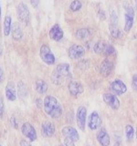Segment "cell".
<instances>
[{"mask_svg": "<svg viewBox=\"0 0 137 146\" xmlns=\"http://www.w3.org/2000/svg\"><path fill=\"white\" fill-rule=\"evenodd\" d=\"M59 146H66V145H63V144H61V145H59Z\"/></svg>", "mask_w": 137, "mask_h": 146, "instance_id": "40", "label": "cell"}, {"mask_svg": "<svg viewBox=\"0 0 137 146\" xmlns=\"http://www.w3.org/2000/svg\"><path fill=\"white\" fill-rule=\"evenodd\" d=\"M100 125V118L97 111H93L89 118V127L90 130L98 129Z\"/></svg>", "mask_w": 137, "mask_h": 146, "instance_id": "16", "label": "cell"}, {"mask_svg": "<svg viewBox=\"0 0 137 146\" xmlns=\"http://www.w3.org/2000/svg\"><path fill=\"white\" fill-rule=\"evenodd\" d=\"M87 116V110L85 107H80L77 111V123L80 130L84 131L85 129V122Z\"/></svg>", "mask_w": 137, "mask_h": 146, "instance_id": "11", "label": "cell"}, {"mask_svg": "<svg viewBox=\"0 0 137 146\" xmlns=\"http://www.w3.org/2000/svg\"><path fill=\"white\" fill-rule=\"evenodd\" d=\"M21 131H22L23 135H24L25 137H27V139H29L30 141H35L37 139L36 130L34 129V127L29 122H25L24 124L22 125Z\"/></svg>", "mask_w": 137, "mask_h": 146, "instance_id": "7", "label": "cell"}, {"mask_svg": "<svg viewBox=\"0 0 137 146\" xmlns=\"http://www.w3.org/2000/svg\"><path fill=\"white\" fill-rule=\"evenodd\" d=\"M17 14L18 18H19L22 22H24L25 24H27V23L29 22V18H30L29 10L24 3H19L17 5Z\"/></svg>", "mask_w": 137, "mask_h": 146, "instance_id": "6", "label": "cell"}, {"mask_svg": "<svg viewBox=\"0 0 137 146\" xmlns=\"http://www.w3.org/2000/svg\"><path fill=\"white\" fill-rule=\"evenodd\" d=\"M10 122H11V125L15 128V129H17V123L16 121V118L15 117H12L11 118V120H10Z\"/></svg>", "mask_w": 137, "mask_h": 146, "instance_id": "31", "label": "cell"}, {"mask_svg": "<svg viewBox=\"0 0 137 146\" xmlns=\"http://www.w3.org/2000/svg\"><path fill=\"white\" fill-rule=\"evenodd\" d=\"M37 106H38L39 108L42 107V100H40V99L37 100Z\"/></svg>", "mask_w": 137, "mask_h": 146, "instance_id": "36", "label": "cell"}, {"mask_svg": "<svg viewBox=\"0 0 137 146\" xmlns=\"http://www.w3.org/2000/svg\"><path fill=\"white\" fill-rule=\"evenodd\" d=\"M0 146H1V145H0Z\"/></svg>", "mask_w": 137, "mask_h": 146, "instance_id": "42", "label": "cell"}, {"mask_svg": "<svg viewBox=\"0 0 137 146\" xmlns=\"http://www.w3.org/2000/svg\"><path fill=\"white\" fill-rule=\"evenodd\" d=\"M93 49L96 54H102L105 55V56H110V55H112L115 52V49L112 46L107 44L104 41H99V42L96 43L93 47Z\"/></svg>", "mask_w": 137, "mask_h": 146, "instance_id": "3", "label": "cell"}, {"mask_svg": "<svg viewBox=\"0 0 137 146\" xmlns=\"http://www.w3.org/2000/svg\"><path fill=\"white\" fill-rule=\"evenodd\" d=\"M82 5L80 3V0H74V1H72L71 4L70 5V10L73 11V12H76V11H79L80 9L81 8Z\"/></svg>", "mask_w": 137, "mask_h": 146, "instance_id": "25", "label": "cell"}, {"mask_svg": "<svg viewBox=\"0 0 137 146\" xmlns=\"http://www.w3.org/2000/svg\"><path fill=\"white\" fill-rule=\"evenodd\" d=\"M49 36L50 38L55 40V41H59L63 38V31L61 29V27L59 25H54L51 29L49 30Z\"/></svg>", "mask_w": 137, "mask_h": 146, "instance_id": "17", "label": "cell"}, {"mask_svg": "<svg viewBox=\"0 0 137 146\" xmlns=\"http://www.w3.org/2000/svg\"><path fill=\"white\" fill-rule=\"evenodd\" d=\"M109 29L113 38H118L121 36V30L119 29V27L117 26V24H112V23H111L109 26Z\"/></svg>", "mask_w": 137, "mask_h": 146, "instance_id": "23", "label": "cell"}, {"mask_svg": "<svg viewBox=\"0 0 137 146\" xmlns=\"http://www.w3.org/2000/svg\"><path fill=\"white\" fill-rule=\"evenodd\" d=\"M4 102H3V99L0 97V119L3 118L4 115Z\"/></svg>", "mask_w": 137, "mask_h": 146, "instance_id": "28", "label": "cell"}, {"mask_svg": "<svg viewBox=\"0 0 137 146\" xmlns=\"http://www.w3.org/2000/svg\"><path fill=\"white\" fill-rule=\"evenodd\" d=\"M136 137H137V129H136Z\"/></svg>", "mask_w": 137, "mask_h": 146, "instance_id": "41", "label": "cell"}, {"mask_svg": "<svg viewBox=\"0 0 137 146\" xmlns=\"http://www.w3.org/2000/svg\"><path fill=\"white\" fill-rule=\"evenodd\" d=\"M2 51H3V48H2L1 43H0V56H1V54H2Z\"/></svg>", "mask_w": 137, "mask_h": 146, "instance_id": "37", "label": "cell"}, {"mask_svg": "<svg viewBox=\"0 0 137 146\" xmlns=\"http://www.w3.org/2000/svg\"><path fill=\"white\" fill-rule=\"evenodd\" d=\"M11 31H12V36H13V38L15 40L18 41V40H20L22 38L23 32H22V29H21L19 24H18L17 22L14 23V24H13Z\"/></svg>", "mask_w": 137, "mask_h": 146, "instance_id": "20", "label": "cell"}, {"mask_svg": "<svg viewBox=\"0 0 137 146\" xmlns=\"http://www.w3.org/2000/svg\"><path fill=\"white\" fill-rule=\"evenodd\" d=\"M30 3L33 7H38L39 4V0H30Z\"/></svg>", "mask_w": 137, "mask_h": 146, "instance_id": "32", "label": "cell"}, {"mask_svg": "<svg viewBox=\"0 0 137 146\" xmlns=\"http://www.w3.org/2000/svg\"><path fill=\"white\" fill-rule=\"evenodd\" d=\"M62 134L66 137V139L70 140L72 141H77L80 139V135L78 133V131L70 126L64 127L62 129Z\"/></svg>", "mask_w": 137, "mask_h": 146, "instance_id": "10", "label": "cell"}, {"mask_svg": "<svg viewBox=\"0 0 137 146\" xmlns=\"http://www.w3.org/2000/svg\"><path fill=\"white\" fill-rule=\"evenodd\" d=\"M35 89L40 94H44L48 90V84L44 80H37L35 84Z\"/></svg>", "mask_w": 137, "mask_h": 146, "instance_id": "21", "label": "cell"}, {"mask_svg": "<svg viewBox=\"0 0 137 146\" xmlns=\"http://www.w3.org/2000/svg\"><path fill=\"white\" fill-rule=\"evenodd\" d=\"M4 80V71H3V68L0 66V83L3 81Z\"/></svg>", "mask_w": 137, "mask_h": 146, "instance_id": "33", "label": "cell"}, {"mask_svg": "<svg viewBox=\"0 0 137 146\" xmlns=\"http://www.w3.org/2000/svg\"><path fill=\"white\" fill-rule=\"evenodd\" d=\"M111 90L113 91L114 93L117 95H121L126 92L127 88L126 85L123 83V82L120 80H115L114 81L112 82L111 84Z\"/></svg>", "mask_w": 137, "mask_h": 146, "instance_id": "13", "label": "cell"}, {"mask_svg": "<svg viewBox=\"0 0 137 146\" xmlns=\"http://www.w3.org/2000/svg\"><path fill=\"white\" fill-rule=\"evenodd\" d=\"M123 7L125 9V25H124V30L126 32H129L134 24V8L131 7V5L128 3H123Z\"/></svg>", "mask_w": 137, "mask_h": 146, "instance_id": "4", "label": "cell"}, {"mask_svg": "<svg viewBox=\"0 0 137 146\" xmlns=\"http://www.w3.org/2000/svg\"><path fill=\"white\" fill-rule=\"evenodd\" d=\"M68 89L72 96H78L83 92V86L77 81H70L68 83Z\"/></svg>", "mask_w": 137, "mask_h": 146, "instance_id": "14", "label": "cell"}, {"mask_svg": "<svg viewBox=\"0 0 137 146\" xmlns=\"http://www.w3.org/2000/svg\"><path fill=\"white\" fill-rule=\"evenodd\" d=\"M132 88L134 90H137V73L132 77Z\"/></svg>", "mask_w": 137, "mask_h": 146, "instance_id": "29", "label": "cell"}, {"mask_svg": "<svg viewBox=\"0 0 137 146\" xmlns=\"http://www.w3.org/2000/svg\"><path fill=\"white\" fill-rule=\"evenodd\" d=\"M125 131H126V137L128 141H131L134 137V128L131 125H127L125 127Z\"/></svg>", "mask_w": 137, "mask_h": 146, "instance_id": "26", "label": "cell"}, {"mask_svg": "<svg viewBox=\"0 0 137 146\" xmlns=\"http://www.w3.org/2000/svg\"><path fill=\"white\" fill-rule=\"evenodd\" d=\"M98 14H99V17H100V20H105V18H106V17H105V13H104L103 10H100V11L98 12Z\"/></svg>", "mask_w": 137, "mask_h": 146, "instance_id": "30", "label": "cell"}, {"mask_svg": "<svg viewBox=\"0 0 137 146\" xmlns=\"http://www.w3.org/2000/svg\"><path fill=\"white\" fill-rule=\"evenodd\" d=\"M103 100L112 110H118L119 107H120V102H119V100L117 99V97H115L112 94L110 93L103 94Z\"/></svg>", "mask_w": 137, "mask_h": 146, "instance_id": "12", "label": "cell"}, {"mask_svg": "<svg viewBox=\"0 0 137 146\" xmlns=\"http://www.w3.org/2000/svg\"><path fill=\"white\" fill-rule=\"evenodd\" d=\"M70 78V65L67 63L59 64L58 67L55 68L52 74V82L56 85H61L65 81L66 79Z\"/></svg>", "mask_w": 137, "mask_h": 146, "instance_id": "2", "label": "cell"}, {"mask_svg": "<svg viewBox=\"0 0 137 146\" xmlns=\"http://www.w3.org/2000/svg\"><path fill=\"white\" fill-rule=\"evenodd\" d=\"M11 17L9 16H7L5 17L4 20V35L5 36H8L9 33L11 31Z\"/></svg>", "mask_w": 137, "mask_h": 146, "instance_id": "22", "label": "cell"}, {"mask_svg": "<svg viewBox=\"0 0 137 146\" xmlns=\"http://www.w3.org/2000/svg\"><path fill=\"white\" fill-rule=\"evenodd\" d=\"M55 132V126L52 122L46 121L41 126V133L45 137H51Z\"/></svg>", "mask_w": 137, "mask_h": 146, "instance_id": "15", "label": "cell"}, {"mask_svg": "<svg viewBox=\"0 0 137 146\" xmlns=\"http://www.w3.org/2000/svg\"><path fill=\"white\" fill-rule=\"evenodd\" d=\"M40 58L48 65H52L55 63L54 55L47 45H43L40 48Z\"/></svg>", "mask_w": 137, "mask_h": 146, "instance_id": "5", "label": "cell"}, {"mask_svg": "<svg viewBox=\"0 0 137 146\" xmlns=\"http://www.w3.org/2000/svg\"><path fill=\"white\" fill-rule=\"evenodd\" d=\"M98 141L102 144V146H109L110 144V136L108 135L105 129H100L97 133Z\"/></svg>", "mask_w": 137, "mask_h": 146, "instance_id": "19", "label": "cell"}, {"mask_svg": "<svg viewBox=\"0 0 137 146\" xmlns=\"http://www.w3.org/2000/svg\"><path fill=\"white\" fill-rule=\"evenodd\" d=\"M66 146H74V141H72L70 140L66 139Z\"/></svg>", "mask_w": 137, "mask_h": 146, "instance_id": "35", "label": "cell"}, {"mask_svg": "<svg viewBox=\"0 0 137 146\" xmlns=\"http://www.w3.org/2000/svg\"><path fill=\"white\" fill-rule=\"evenodd\" d=\"M90 35V29H80L79 30H77L76 32V36L77 38L79 39H84L86 38H88Z\"/></svg>", "mask_w": 137, "mask_h": 146, "instance_id": "24", "label": "cell"}, {"mask_svg": "<svg viewBox=\"0 0 137 146\" xmlns=\"http://www.w3.org/2000/svg\"><path fill=\"white\" fill-rule=\"evenodd\" d=\"M135 8H136V10H137V0H135Z\"/></svg>", "mask_w": 137, "mask_h": 146, "instance_id": "38", "label": "cell"}, {"mask_svg": "<svg viewBox=\"0 0 137 146\" xmlns=\"http://www.w3.org/2000/svg\"><path fill=\"white\" fill-rule=\"evenodd\" d=\"M20 146H31L29 143H27V141L25 140H21L20 141Z\"/></svg>", "mask_w": 137, "mask_h": 146, "instance_id": "34", "label": "cell"}, {"mask_svg": "<svg viewBox=\"0 0 137 146\" xmlns=\"http://www.w3.org/2000/svg\"><path fill=\"white\" fill-rule=\"evenodd\" d=\"M113 71V63L109 59H104L100 63V74L103 77H109Z\"/></svg>", "mask_w": 137, "mask_h": 146, "instance_id": "9", "label": "cell"}, {"mask_svg": "<svg viewBox=\"0 0 137 146\" xmlns=\"http://www.w3.org/2000/svg\"><path fill=\"white\" fill-rule=\"evenodd\" d=\"M111 21L112 24H117L118 22V17H117V14L115 11H112L111 12Z\"/></svg>", "mask_w": 137, "mask_h": 146, "instance_id": "27", "label": "cell"}, {"mask_svg": "<svg viewBox=\"0 0 137 146\" xmlns=\"http://www.w3.org/2000/svg\"><path fill=\"white\" fill-rule=\"evenodd\" d=\"M6 97L10 102H14L17 99V92L15 89V84L12 81H9L6 88Z\"/></svg>", "mask_w": 137, "mask_h": 146, "instance_id": "18", "label": "cell"}, {"mask_svg": "<svg viewBox=\"0 0 137 146\" xmlns=\"http://www.w3.org/2000/svg\"><path fill=\"white\" fill-rule=\"evenodd\" d=\"M85 54V48L80 45H73L68 48V57L72 59H79Z\"/></svg>", "mask_w": 137, "mask_h": 146, "instance_id": "8", "label": "cell"}, {"mask_svg": "<svg viewBox=\"0 0 137 146\" xmlns=\"http://www.w3.org/2000/svg\"><path fill=\"white\" fill-rule=\"evenodd\" d=\"M0 18H1V7H0Z\"/></svg>", "mask_w": 137, "mask_h": 146, "instance_id": "39", "label": "cell"}, {"mask_svg": "<svg viewBox=\"0 0 137 146\" xmlns=\"http://www.w3.org/2000/svg\"><path fill=\"white\" fill-rule=\"evenodd\" d=\"M44 110L46 113L53 119H58L62 114V108L58 100L53 96H47L44 99Z\"/></svg>", "mask_w": 137, "mask_h": 146, "instance_id": "1", "label": "cell"}]
</instances>
